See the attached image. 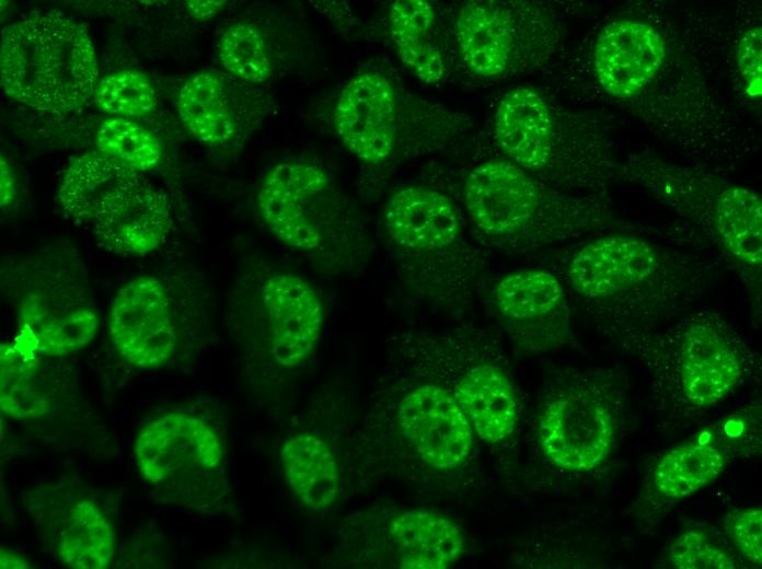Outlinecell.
<instances>
[{
    "mask_svg": "<svg viewBox=\"0 0 762 569\" xmlns=\"http://www.w3.org/2000/svg\"><path fill=\"white\" fill-rule=\"evenodd\" d=\"M557 277L588 312L627 339L700 300L714 284L716 267L614 232L574 249Z\"/></svg>",
    "mask_w": 762,
    "mask_h": 569,
    "instance_id": "1",
    "label": "cell"
},
{
    "mask_svg": "<svg viewBox=\"0 0 762 569\" xmlns=\"http://www.w3.org/2000/svg\"><path fill=\"white\" fill-rule=\"evenodd\" d=\"M244 383L267 406L287 400L318 352L323 300L304 277L263 256H250L231 289L229 317Z\"/></svg>",
    "mask_w": 762,
    "mask_h": 569,
    "instance_id": "2",
    "label": "cell"
},
{
    "mask_svg": "<svg viewBox=\"0 0 762 569\" xmlns=\"http://www.w3.org/2000/svg\"><path fill=\"white\" fill-rule=\"evenodd\" d=\"M461 199L484 242L507 254L630 228L604 197L559 190L501 156L466 173Z\"/></svg>",
    "mask_w": 762,
    "mask_h": 569,
    "instance_id": "3",
    "label": "cell"
},
{
    "mask_svg": "<svg viewBox=\"0 0 762 569\" xmlns=\"http://www.w3.org/2000/svg\"><path fill=\"white\" fill-rule=\"evenodd\" d=\"M382 227L399 278L415 298L444 311L465 310L475 300L488 256L469 241L446 194L422 184L395 189Z\"/></svg>",
    "mask_w": 762,
    "mask_h": 569,
    "instance_id": "4",
    "label": "cell"
},
{
    "mask_svg": "<svg viewBox=\"0 0 762 569\" xmlns=\"http://www.w3.org/2000/svg\"><path fill=\"white\" fill-rule=\"evenodd\" d=\"M500 156L559 190L603 196L619 164L596 118L565 108L530 85L506 91L492 118Z\"/></svg>",
    "mask_w": 762,
    "mask_h": 569,
    "instance_id": "5",
    "label": "cell"
},
{
    "mask_svg": "<svg viewBox=\"0 0 762 569\" xmlns=\"http://www.w3.org/2000/svg\"><path fill=\"white\" fill-rule=\"evenodd\" d=\"M619 179L637 185L712 237L740 279L755 316L762 305V199L711 171L656 155L632 154Z\"/></svg>",
    "mask_w": 762,
    "mask_h": 569,
    "instance_id": "6",
    "label": "cell"
},
{
    "mask_svg": "<svg viewBox=\"0 0 762 569\" xmlns=\"http://www.w3.org/2000/svg\"><path fill=\"white\" fill-rule=\"evenodd\" d=\"M256 204L274 237L322 274H354L371 254L355 205L331 173L315 163L275 165L259 185Z\"/></svg>",
    "mask_w": 762,
    "mask_h": 569,
    "instance_id": "7",
    "label": "cell"
},
{
    "mask_svg": "<svg viewBox=\"0 0 762 569\" xmlns=\"http://www.w3.org/2000/svg\"><path fill=\"white\" fill-rule=\"evenodd\" d=\"M333 121L347 150L378 167L442 152L473 125L469 115L414 95L374 69L344 85Z\"/></svg>",
    "mask_w": 762,
    "mask_h": 569,
    "instance_id": "8",
    "label": "cell"
},
{
    "mask_svg": "<svg viewBox=\"0 0 762 569\" xmlns=\"http://www.w3.org/2000/svg\"><path fill=\"white\" fill-rule=\"evenodd\" d=\"M140 476L162 501L207 516L236 518L228 451L218 422L198 407L147 421L132 445Z\"/></svg>",
    "mask_w": 762,
    "mask_h": 569,
    "instance_id": "9",
    "label": "cell"
},
{
    "mask_svg": "<svg viewBox=\"0 0 762 569\" xmlns=\"http://www.w3.org/2000/svg\"><path fill=\"white\" fill-rule=\"evenodd\" d=\"M97 61L84 26L59 13L34 15L1 33V88L37 111L67 114L80 108L97 84Z\"/></svg>",
    "mask_w": 762,
    "mask_h": 569,
    "instance_id": "10",
    "label": "cell"
},
{
    "mask_svg": "<svg viewBox=\"0 0 762 569\" xmlns=\"http://www.w3.org/2000/svg\"><path fill=\"white\" fill-rule=\"evenodd\" d=\"M458 54L475 78H518L545 65L564 28L546 4L526 0H466L453 14Z\"/></svg>",
    "mask_w": 762,
    "mask_h": 569,
    "instance_id": "11",
    "label": "cell"
},
{
    "mask_svg": "<svg viewBox=\"0 0 762 569\" xmlns=\"http://www.w3.org/2000/svg\"><path fill=\"white\" fill-rule=\"evenodd\" d=\"M639 348L656 369V376L685 404L711 407L748 374L750 351L726 320L712 310L683 317L661 337L647 334L626 339Z\"/></svg>",
    "mask_w": 762,
    "mask_h": 569,
    "instance_id": "12",
    "label": "cell"
},
{
    "mask_svg": "<svg viewBox=\"0 0 762 569\" xmlns=\"http://www.w3.org/2000/svg\"><path fill=\"white\" fill-rule=\"evenodd\" d=\"M15 269L19 325L31 330L38 351L58 358L89 346L97 334L100 317L83 268L44 257Z\"/></svg>",
    "mask_w": 762,
    "mask_h": 569,
    "instance_id": "13",
    "label": "cell"
},
{
    "mask_svg": "<svg viewBox=\"0 0 762 569\" xmlns=\"http://www.w3.org/2000/svg\"><path fill=\"white\" fill-rule=\"evenodd\" d=\"M611 387L579 378L556 387L544 402L538 438L545 457L570 472H588L611 453L614 416Z\"/></svg>",
    "mask_w": 762,
    "mask_h": 569,
    "instance_id": "14",
    "label": "cell"
},
{
    "mask_svg": "<svg viewBox=\"0 0 762 569\" xmlns=\"http://www.w3.org/2000/svg\"><path fill=\"white\" fill-rule=\"evenodd\" d=\"M175 298L158 277L125 282L108 311L107 329L118 353L131 365L151 370L166 364L181 345Z\"/></svg>",
    "mask_w": 762,
    "mask_h": 569,
    "instance_id": "15",
    "label": "cell"
},
{
    "mask_svg": "<svg viewBox=\"0 0 762 569\" xmlns=\"http://www.w3.org/2000/svg\"><path fill=\"white\" fill-rule=\"evenodd\" d=\"M488 302L516 344L528 351L555 349L570 337L566 288L550 270L532 267L503 275L492 286Z\"/></svg>",
    "mask_w": 762,
    "mask_h": 569,
    "instance_id": "16",
    "label": "cell"
},
{
    "mask_svg": "<svg viewBox=\"0 0 762 569\" xmlns=\"http://www.w3.org/2000/svg\"><path fill=\"white\" fill-rule=\"evenodd\" d=\"M392 422L415 454L435 469H452L470 453L471 423L439 382L402 385L393 397Z\"/></svg>",
    "mask_w": 762,
    "mask_h": 569,
    "instance_id": "17",
    "label": "cell"
},
{
    "mask_svg": "<svg viewBox=\"0 0 762 569\" xmlns=\"http://www.w3.org/2000/svg\"><path fill=\"white\" fill-rule=\"evenodd\" d=\"M439 362L452 373L451 385L444 386L474 428L476 436L497 443L508 438L517 423L518 399L507 371L495 360L483 356L453 353L450 359L440 351Z\"/></svg>",
    "mask_w": 762,
    "mask_h": 569,
    "instance_id": "18",
    "label": "cell"
},
{
    "mask_svg": "<svg viewBox=\"0 0 762 569\" xmlns=\"http://www.w3.org/2000/svg\"><path fill=\"white\" fill-rule=\"evenodd\" d=\"M667 56L662 35L650 24L622 19L596 38L592 67L600 86L616 98H631L655 80Z\"/></svg>",
    "mask_w": 762,
    "mask_h": 569,
    "instance_id": "19",
    "label": "cell"
},
{
    "mask_svg": "<svg viewBox=\"0 0 762 569\" xmlns=\"http://www.w3.org/2000/svg\"><path fill=\"white\" fill-rule=\"evenodd\" d=\"M37 523L58 560L73 569H105L115 555V533L107 514L93 499L50 492Z\"/></svg>",
    "mask_w": 762,
    "mask_h": 569,
    "instance_id": "20",
    "label": "cell"
},
{
    "mask_svg": "<svg viewBox=\"0 0 762 569\" xmlns=\"http://www.w3.org/2000/svg\"><path fill=\"white\" fill-rule=\"evenodd\" d=\"M94 236L106 251L143 256L158 249L172 228L168 196L145 178L109 200L94 220Z\"/></svg>",
    "mask_w": 762,
    "mask_h": 569,
    "instance_id": "21",
    "label": "cell"
},
{
    "mask_svg": "<svg viewBox=\"0 0 762 569\" xmlns=\"http://www.w3.org/2000/svg\"><path fill=\"white\" fill-rule=\"evenodd\" d=\"M50 357L38 351L31 330L19 325L12 340L0 349V407L15 420L47 415L61 393V373Z\"/></svg>",
    "mask_w": 762,
    "mask_h": 569,
    "instance_id": "22",
    "label": "cell"
},
{
    "mask_svg": "<svg viewBox=\"0 0 762 569\" xmlns=\"http://www.w3.org/2000/svg\"><path fill=\"white\" fill-rule=\"evenodd\" d=\"M384 533L399 568L446 569L464 551L463 535L457 524L427 509L393 513L385 521Z\"/></svg>",
    "mask_w": 762,
    "mask_h": 569,
    "instance_id": "23",
    "label": "cell"
},
{
    "mask_svg": "<svg viewBox=\"0 0 762 569\" xmlns=\"http://www.w3.org/2000/svg\"><path fill=\"white\" fill-rule=\"evenodd\" d=\"M280 466L298 501L311 511L333 508L342 488L340 465L331 441L318 430L301 429L281 443Z\"/></svg>",
    "mask_w": 762,
    "mask_h": 569,
    "instance_id": "24",
    "label": "cell"
},
{
    "mask_svg": "<svg viewBox=\"0 0 762 569\" xmlns=\"http://www.w3.org/2000/svg\"><path fill=\"white\" fill-rule=\"evenodd\" d=\"M145 178L117 159L101 151L86 152L67 166L57 202L76 222H94L104 206Z\"/></svg>",
    "mask_w": 762,
    "mask_h": 569,
    "instance_id": "25",
    "label": "cell"
},
{
    "mask_svg": "<svg viewBox=\"0 0 762 569\" xmlns=\"http://www.w3.org/2000/svg\"><path fill=\"white\" fill-rule=\"evenodd\" d=\"M389 30L397 55L424 83L437 84L447 74L438 15L426 0H396L389 7Z\"/></svg>",
    "mask_w": 762,
    "mask_h": 569,
    "instance_id": "26",
    "label": "cell"
},
{
    "mask_svg": "<svg viewBox=\"0 0 762 569\" xmlns=\"http://www.w3.org/2000/svg\"><path fill=\"white\" fill-rule=\"evenodd\" d=\"M231 92L226 78L212 70H200L184 82L177 97V113L198 141L217 146L236 136L240 118Z\"/></svg>",
    "mask_w": 762,
    "mask_h": 569,
    "instance_id": "27",
    "label": "cell"
},
{
    "mask_svg": "<svg viewBox=\"0 0 762 569\" xmlns=\"http://www.w3.org/2000/svg\"><path fill=\"white\" fill-rule=\"evenodd\" d=\"M725 463L721 451L709 442L682 444L659 460L654 484L662 496L681 499L712 483Z\"/></svg>",
    "mask_w": 762,
    "mask_h": 569,
    "instance_id": "28",
    "label": "cell"
},
{
    "mask_svg": "<svg viewBox=\"0 0 762 569\" xmlns=\"http://www.w3.org/2000/svg\"><path fill=\"white\" fill-rule=\"evenodd\" d=\"M219 59L232 77L247 83H263L272 74L269 48L262 31L254 24L230 25L218 43Z\"/></svg>",
    "mask_w": 762,
    "mask_h": 569,
    "instance_id": "29",
    "label": "cell"
},
{
    "mask_svg": "<svg viewBox=\"0 0 762 569\" xmlns=\"http://www.w3.org/2000/svg\"><path fill=\"white\" fill-rule=\"evenodd\" d=\"M96 147L139 173L157 167L162 156V144L158 137L138 123L123 117L101 123Z\"/></svg>",
    "mask_w": 762,
    "mask_h": 569,
    "instance_id": "30",
    "label": "cell"
},
{
    "mask_svg": "<svg viewBox=\"0 0 762 569\" xmlns=\"http://www.w3.org/2000/svg\"><path fill=\"white\" fill-rule=\"evenodd\" d=\"M93 98L97 107L117 117H139L157 106L155 90L141 71L123 69L103 77L96 84Z\"/></svg>",
    "mask_w": 762,
    "mask_h": 569,
    "instance_id": "31",
    "label": "cell"
},
{
    "mask_svg": "<svg viewBox=\"0 0 762 569\" xmlns=\"http://www.w3.org/2000/svg\"><path fill=\"white\" fill-rule=\"evenodd\" d=\"M670 560L680 569H731L735 559L700 530H685L670 545Z\"/></svg>",
    "mask_w": 762,
    "mask_h": 569,
    "instance_id": "32",
    "label": "cell"
},
{
    "mask_svg": "<svg viewBox=\"0 0 762 569\" xmlns=\"http://www.w3.org/2000/svg\"><path fill=\"white\" fill-rule=\"evenodd\" d=\"M724 527L735 546L750 562L762 564V511L738 509L727 513Z\"/></svg>",
    "mask_w": 762,
    "mask_h": 569,
    "instance_id": "33",
    "label": "cell"
},
{
    "mask_svg": "<svg viewBox=\"0 0 762 569\" xmlns=\"http://www.w3.org/2000/svg\"><path fill=\"white\" fill-rule=\"evenodd\" d=\"M761 26L749 28L740 38L737 49V63L747 92L752 96L761 94Z\"/></svg>",
    "mask_w": 762,
    "mask_h": 569,
    "instance_id": "34",
    "label": "cell"
},
{
    "mask_svg": "<svg viewBox=\"0 0 762 569\" xmlns=\"http://www.w3.org/2000/svg\"><path fill=\"white\" fill-rule=\"evenodd\" d=\"M0 200H1V208H7L9 207L15 196H16V183L15 178L12 172V167L8 160L1 154V162H0Z\"/></svg>",
    "mask_w": 762,
    "mask_h": 569,
    "instance_id": "35",
    "label": "cell"
},
{
    "mask_svg": "<svg viewBox=\"0 0 762 569\" xmlns=\"http://www.w3.org/2000/svg\"><path fill=\"white\" fill-rule=\"evenodd\" d=\"M226 5L223 0H192L186 1L189 15L197 21H207L217 15Z\"/></svg>",
    "mask_w": 762,
    "mask_h": 569,
    "instance_id": "36",
    "label": "cell"
},
{
    "mask_svg": "<svg viewBox=\"0 0 762 569\" xmlns=\"http://www.w3.org/2000/svg\"><path fill=\"white\" fill-rule=\"evenodd\" d=\"M0 564L1 568H30V562L24 557L3 548H1Z\"/></svg>",
    "mask_w": 762,
    "mask_h": 569,
    "instance_id": "37",
    "label": "cell"
}]
</instances>
